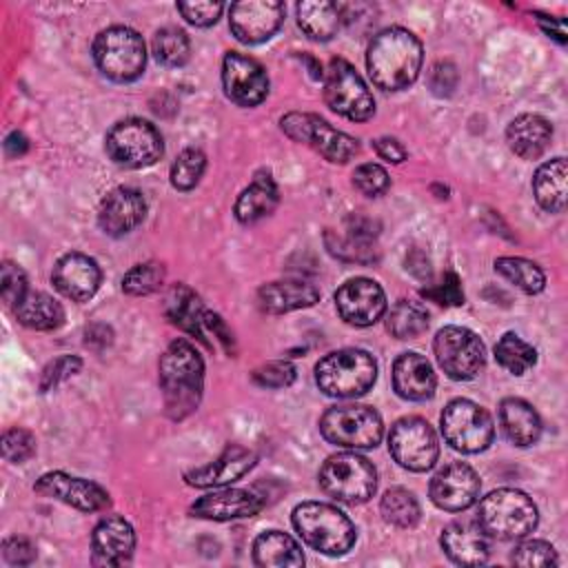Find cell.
I'll return each instance as SVG.
<instances>
[{
    "label": "cell",
    "mask_w": 568,
    "mask_h": 568,
    "mask_svg": "<svg viewBox=\"0 0 568 568\" xmlns=\"http://www.w3.org/2000/svg\"><path fill=\"white\" fill-rule=\"evenodd\" d=\"M442 548L459 566H479L488 559L490 541L477 519L462 517L442 530Z\"/></svg>",
    "instance_id": "obj_21"
},
{
    "label": "cell",
    "mask_w": 568,
    "mask_h": 568,
    "mask_svg": "<svg viewBox=\"0 0 568 568\" xmlns=\"http://www.w3.org/2000/svg\"><path fill=\"white\" fill-rule=\"evenodd\" d=\"M495 357L501 368L513 375H524L537 362V351L515 333H504L495 344Z\"/></svg>",
    "instance_id": "obj_39"
},
{
    "label": "cell",
    "mask_w": 568,
    "mask_h": 568,
    "mask_svg": "<svg viewBox=\"0 0 568 568\" xmlns=\"http://www.w3.org/2000/svg\"><path fill=\"white\" fill-rule=\"evenodd\" d=\"M106 153L120 166L144 169L160 160L164 144L160 131L151 122L129 118L113 124L106 133Z\"/></svg>",
    "instance_id": "obj_9"
},
{
    "label": "cell",
    "mask_w": 568,
    "mask_h": 568,
    "mask_svg": "<svg viewBox=\"0 0 568 568\" xmlns=\"http://www.w3.org/2000/svg\"><path fill=\"white\" fill-rule=\"evenodd\" d=\"M373 149L377 151V155L386 162H393V164H399L406 160V149L399 140L395 138H377L373 140Z\"/></svg>",
    "instance_id": "obj_54"
},
{
    "label": "cell",
    "mask_w": 568,
    "mask_h": 568,
    "mask_svg": "<svg viewBox=\"0 0 568 568\" xmlns=\"http://www.w3.org/2000/svg\"><path fill=\"white\" fill-rule=\"evenodd\" d=\"M160 388L164 395V410L171 419H184L200 406L204 364L191 342L175 339L169 344L160 357Z\"/></svg>",
    "instance_id": "obj_2"
},
{
    "label": "cell",
    "mask_w": 568,
    "mask_h": 568,
    "mask_svg": "<svg viewBox=\"0 0 568 568\" xmlns=\"http://www.w3.org/2000/svg\"><path fill=\"white\" fill-rule=\"evenodd\" d=\"M495 271L508 280L510 284H515L517 288H521L524 293H539L546 284V275L544 271L524 257H497L495 260Z\"/></svg>",
    "instance_id": "obj_38"
},
{
    "label": "cell",
    "mask_w": 568,
    "mask_h": 568,
    "mask_svg": "<svg viewBox=\"0 0 568 568\" xmlns=\"http://www.w3.org/2000/svg\"><path fill=\"white\" fill-rule=\"evenodd\" d=\"M426 297H430L433 302L437 304H444V306H459L464 304V291H462V282L455 273H448L442 284L433 286V288H426L424 291Z\"/></svg>",
    "instance_id": "obj_51"
},
{
    "label": "cell",
    "mask_w": 568,
    "mask_h": 568,
    "mask_svg": "<svg viewBox=\"0 0 568 568\" xmlns=\"http://www.w3.org/2000/svg\"><path fill=\"white\" fill-rule=\"evenodd\" d=\"M322 490L342 504H362L377 488L375 466L357 453L331 455L320 468Z\"/></svg>",
    "instance_id": "obj_7"
},
{
    "label": "cell",
    "mask_w": 568,
    "mask_h": 568,
    "mask_svg": "<svg viewBox=\"0 0 568 568\" xmlns=\"http://www.w3.org/2000/svg\"><path fill=\"white\" fill-rule=\"evenodd\" d=\"M537 22L541 24V29L555 38L559 44H566V27H564V18H546V16H537Z\"/></svg>",
    "instance_id": "obj_56"
},
{
    "label": "cell",
    "mask_w": 568,
    "mask_h": 568,
    "mask_svg": "<svg viewBox=\"0 0 568 568\" xmlns=\"http://www.w3.org/2000/svg\"><path fill=\"white\" fill-rule=\"evenodd\" d=\"M2 557L11 566H29L36 559V546L24 537H9L2 541Z\"/></svg>",
    "instance_id": "obj_52"
},
{
    "label": "cell",
    "mask_w": 568,
    "mask_h": 568,
    "mask_svg": "<svg viewBox=\"0 0 568 568\" xmlns=\"http://www.w3.org/2000/svg\"><path fill=\"white\" fill-rule=\"evenodd\" d=\"M335 308L346 324L371 326L386 313V295L375 280L353 277L337 288Z\"/></svg>",
    "instance_id": "obj_17"
},
{
    "label": "cell",
    "mask_w": 568,
    "mask_h": 568,
    "mask_svg": "<svg viewBox=\"0 0 568 568\" xmlns=\"http://www.w3.org/2000/svg\"><path fill=\"white\" fill-rule=\"evenodd\" d=\"M499 422H501V428H504L506 437L510 439V444H515L519 448L537 444V439L541 435V419H539L537 410L519 397L501 399Z\"/></svg>",
    "instance_id": "obj_29"
},
{
    "label": "cell",
    "mask_w": 568,
    "mask_h": 568,
    "mask_svg": "<svg viewBox=\"0 0 568 568\" xmlns=\"http://www.w3.org/2000/svg\"><path fill=\"white\" fill-rule=\"evenodd\" d=\"M377 379V364L362 348H342L322 357L315 366V384L328 397H359Z\"/></svg>",
    "instance_id": "obj_4"
},
{
    "label": "cell",
    "mask_w": 568,
    "mask_h": 568,
    "mask_svg": "<svg viewBox=\"0 0 568 568\" xmlns=\"http://www.w3.org/2000/svg\"><path fill=\"white\" fill-rule=\"evenodd\" d=\"M13 311L18 322L33 331H53L64 322V311L60 302L40 291H29Z\"/></svg>",
    "instance_id": "obj_35"
},
{
    "label": "cell",
    "mask_w": 568,
    "mask_h": 568,
    "mask_svg": "<svg viewBox=\"0 0 568 568\" xmlns=\"http://www.w3.org/2000/svg\"><path fill=\"white\" fill-rule=\"evenodd\" d=\"M457 84V69L453 62H437L430 71V89L435 95H450Z\"/></svg>",
    "instance_id": "obj_53"
},
{
    "label": "cell",
    "mask_w": 568,
    "mask_h": 568,
    "mask_svg": "<svg viewBox=\"0 0 568 568\" xmlns=\"http://www.w3.org/2000/svg\"><path fill=\"white\" fill-rule=\"evenodd\" d=\"M93 60L106 78L131 82L142 75L146 64L144 40L129 27H109L93 40Z\"/></svg>",
    "instance_id": "obj_6"
},
{
    "label": "cell",
    "mask_w": 568,
    "mask_h": 568,
    "mask_svg": "<svg viewBox=\"0 0 568 568\" xmlns=\"http://www.w3.org/2000/svg\"><path fill=\"white\" fill-rule=\"evenodd\" d=\"M33 490L44 497L64 501L82 513H95L111 504L109 493L102 486H98L95 481H89L84 477H73V475H67L60 470L42 475L36 481Z\"/></svg>",
    "instance_id": "obj_19"
},
{
    "label": "cell",
    "mask_w": 568,
    "mask_h": 568,
    "mask_svg": "<svg viewBox=\"0 0 568 568\" xmlns=\"http://www.w3.org/2000/svg\"><path fill=\"white\" fill-rule=\"evenodd\" d=\"M320 433L326 442L342 448H375L384 424L375 408L362 404L331 406L320 419Z\"/></svg>",
    "instance_id": "obj_8"
},
{
    "label": "cell",
    "mask_w": 568,
    "mask_h": 568,
    "mask_svg": "<svg viewBox=\"0 0 568 568\" xmlns=\"http://www.w3.org/2000/svg\"><path fill=\"white\" fill-rule=\"evenodd\" d=\"M424 60L422 42L404 27L379 31L366 51L368 75L384 91H402L419 75Z\"/></svg>",
    "instance_id": "obj_1"
},
{
    "label": "cell",
    "mask_w": 568,
    "mask_h": 568,
    "mask_svg": "<svg viewBox=\"0 0 568 568\" xmlns=\"http://www.w3.org/2000/svg\"><path fill=\"white\" fill-rule=\"evenodd\" d=\"M280 126L291 140L313 146L328 162L344 164L359 151L355 138L333 129L324 118L315 113H286L280 120Z\"/></svg>",
    "instance_id": "obj_12"
},
{
    "label": "cell",
    "mask_w": 568,
    "mask_h": 568,
    "mask_svg": "<svg viewBox=\"0 0 568 568\" xmlns=\"http://www.w3.org/2000/svg\"><path fill=\"white\" fill-rule=\"evenodd\" d=\"M146 215V202L138 189L118 186L113 189L100 204L98 224L100 229L111 235L120 237L131 233Z\"/></svg>",
    "instance_id": "obj_22"
},
{
    "label": "cell",
    "mask_w": 568,
    "mask_h": 568,
    "mask_svg": "<svg viewBox=\"0 0 568 568\" xmlns=\"http://www.w3.org/2000/svg\"><path fill=\"white\" fill-rule=\"evenodd\" d=\"M253 464H255L253 450L231 444L224 448V453L215 462L193 468L184 477H186V484H191L195 488H215V486L237 481L244 473H248L253 468Z\"/></svg>",
    "instance_id": "obj_25"
},
{
    "label": "cell",
    "mask_w": 568,
    "mask_h": 568,
    "mask_svg": "<svg viewBox=\"0 0 568 568\" xmlns=\"http://www.w3.org/2000/svg\"><path fill=\"white\" fill-rule=\"evenodd\" d=\"M224 4L213 0H197V2H178V11L184 16L186 22L195 27H211L217 22Z\"/></svg>",
    "instance_id": "obj_50"
},
{
    "label": "cell",
    "mask_w": 568,
    "mask_h": 568,
    "mask_svg": "<svg viewBox=\"0 0 568 568\" xmlns=\"http://www.w3.org/2000/svg\"><path fill=\"white\" fill-rule=\"evenodd\" d=\"M326 246L328 251L344 260V262H359V264H371L379 257L377 244L371 237H362L355 233L344 231V235H335V233H326Z\"/></svg>",
    "instance_id": "obj_40"
},
{
    "label": "cell",
    "mask_w": 568,
    "mask_h": 568,
    "mask_svg": "<svg viewBox=\"0 0 568 568\" xmlns=\"http://www.w3.org/2000/svg\"><path fill=\"white\" fill-rule=\"evenodd\" d=\"M277 186L268 173H257L235 202V217L242 224H253L277 206Z\"/></svg>",
    "instance_id": "obj_32"
},
{
    "label": "cell",
    "mask_w": 568,
    "mask_h": 568,
    "mask_svg": "<svg viewBox=\"0 0 568 568\" xmlns=\"http://www.w3.org/2000/svg\"><path fill=\"white\" fill-rule=\"evenodd\" d=\"M253 382L264 388H286L295 382V366L286 359L268 362L253 371Z\"/></svg>",
    "instance_id": "obj_47"
},
{
    "label": "cell",
    "mask_w": 568,
    "mask_h": 568,
    "mask_svg": "<svg viewBox=\"0 0 568 568\" xmlns=\"http://www.w3.org/2000/svg\"><path fill=\"white\" fill-rule=\"evenodd\" d=\"M51 280L64 297L73 302H87L95 295L102 273L93 257L84 253H64L55 262Z\"/></svg>",
    "instance_id": "obj_20"
},
{
    "label": "cell",
    "mask_w": 568,
    "mask_h": 568,
    "mask_svg": "<svg viewBox=\"0 0 568 568\" xmlns=\"http://www.w3.org/2000/svg\"><path fill=\"white\" fill-rule=\"evenodd\" d=\"M253 561L262 568H297L304 566V555L291 535L266 530L253 541Z\"/></svg>",
    "instance_id": "obj_31"
},
{
    "label": "cell",
    "mask_w": 568,
    "mask_h": 568,
    "mask_svg": "<svg viewBox=\"0 0 568 568\" xmlns=\"http://www.w3.org/2000/svg\"><path fill=\"white\" fill-rule=\"evenodd\" d=\"M87 346H91V348H104V346H109L111 344V337H113V333H111V328L106 326V324H93V326H89L87 328Z\"/></svg>",
    "instance_id": "obj_55"
},
{
    "label": "cell",
    "mask_w": 568,
    "mask_h": 568,
    "mask_svg": "<svg viewBox=\"0 0 568 568\" xmlns=\"http://www.w3.org/2000/svg\"><path fill=\"white\" fill-rule=\"evenodd\" d=\"M324 100L335 113L353 122H364L375 113L368 87L344 58H333L324 71Z\"/></svg>",
    "instance_id": "obj_10"
},
{
    "label": "cell",
    "mask_w": 568,
    "mask_h": 568,
    "mask_svg": "<svg viewBox=\"0 0 568 568\" xmlns=\"http://www.w3.org/2000/svg\"><path fill=\"white\" fill-rule=\"evenodd\" d=\"M390 184V178L388 173L379 166V164H373V162H366V164H359L353 173V186L368 195V197H375V195H382Z\"/></svg>",
    "instance_id": "obj_46"
},
{
    "label": "cell",
    "mask_w": 568,
    "mask_h": 568,
    "mask_svg": "<svg viewBox=\"0 0 568 568\" xmlns=\"http://www.w3.org/2000/svg\"><path fill=\"white\" fill-rule=\"evenodd\" d=\"M204 169H206V155L200 149H195V146L184 149L175 158V162L171 166V184H173V189L191 191L200 182Z\"/></svg>",
    "instance_id": "obj_42"
},
{
    "label": "cell",
    "mask_w": 568,
    "mask_h": 568,
    "mask_svg": "<svg viewBox=\"0 0 568 568\" xmlns=\"http://www.w3.org/2000/svg\"><path fill=\"white\" fill-rule=\"evenodd\" d=\"M151 47L155 60L164 67H182L191 53L189 36L178 27H164L155 31Z\"/></svg>",
    "instance_id": "obj_41"
},
{
    "label": "cell",
    "mask_w": 568,
    "mask_h": 568,
    "mask_svg": "<svg viewBox=\"0 0 568 568\" xmlns=\"http://www.w3.org/2000/svg\"><path fill=\"white\" fill-rule=\"evenodd\" d=\"M344 22V4L337 2H300L297 24L300 29L317 42L331 40Z\"/></svg>",
    "instance_id": "obj_33"
},
{
    "label": "cell",
    "mask_w": 568,
    "mask_h": 568,
    "mask_svg": "<svg viewBox=\"0 0 568 568\" xmlns=\"http://www.w3.org/2000/svg\"><path fill=\"white\" fill-rule=\"evenodd\" d=\"M29 293L27 288V275L24 271L13 264V262H4L2 264V273H0V295L9 306H18V302Z\"/></svg>",
    "instance_id": "obj_48"
},
{
    "label": "cell",
    "mask_w": 568,
    "mask_h": 568,
    "mask_svg": "<svg viewBox=\"0 0 568 568\" xmlns=\"http://www.w3.org/2000/svg\"><path fill=\"white\" fill-rule=\"evenodd\" d=\"M479 477L477 473L462 462H453L435 473L430 479V499L437 508L448 513H459L473 506L479 497Z\"/></svg>",
    "instance_id": "obj_18"
},
{
    "label": "cell",
    "mask_w": 568,
    "mask_h": 568,
    "mask_svg": "<svg viewBox=\"0 0 568 568\" xmlns=\"http://www.w3.org/2000/svg\"><path fill=\"white\" fill-rule=\"evenodd\" d=\"M442 435L459 453H481L493 444L490 415L470 399H453L442 413Z\"/></svg>",
    "instance_id": "obj_11"
},
{
    "label": "cell",
    "mask_w": 568,
    "mask_h": 568,
    "mask_svg": "<svg viewBox=\"0 0 568 568\" xmlns=\"http://www.w3.org/2000/svg\"><path fill=\"white\" fill-rule=\"evenodd\" d=\"M135 548L133 526L118 517L109 515L98 521L91 535V550L95 566H124Z\"/></svg>",
    "instance_id": "obj_23"
},
{
    "label": "cell",
    "mask_w": 568,
    "mask_h": 568,
    "mask_svg": "<svg viewBox=\"0 0 568 568\" xmlns=\"http://www.w3.org/2000/svg\"><path fill=\"white\" fill-rule=\"evenodd\" d=\"M162 284H164V266L160 262L135 264L122 277V291L129 295H151Z\"/></svg>",
    "instance_id": "obj_43"
},
{
    "label": "cell",
    "mask_w": 568,
    "mask_h": 568,
    "mask_svg": "<svg viewBox=\"0 0 568 568\" xmlns=\"http://www.w3.org/2000/svg\"><path fill=\"white\" fill-rule=\"evenodd\" d=\"M4 151L9 158H20L29 151V140L20 131H11L4 140Z\"/></svg>",
    "instance_id": "obj_57"
},
{
    "label": "cell",
    "mask_w": 568,
    "mask_h": 568,
    "mask_svg": "<svg viewBox=\"0 0 568 568\" xmlns=\"http://www.w3.org/2000/svg\"><path fill=\"white\" fill-rule=\"evenodd\" d=\"M82 368V359L75 355H60L58 359H53L51 364H47V368L42 371L40 377V390L47 393L51 388H55L58 384L67 382L69 377H73L78 371Z\"/></svg>",
    "instance_id": "obj_49"
},
{
    "label": "cell",
    "mask_w": 568,
    "mask_h": 568,
    "mask_svg": "<svg viewBox=\"0 0 568 568\" xmlns=\"http://www.w3.org/2000/svg\"><path fill=\"white\" fill-rule=\"evenodd\" d=\"M164 313L182 331L191 333L193 337H197L200 342L206 344V335H204L206 308L189 286H184V284L171 286V291L166 293V300H164Z\"/></svg>",
    "instance_id": "obj_30"
},
{
    "label": "cell",
    "mask_w": 568,
    "mask_h": 568,
    "mask_svg": "<svg viewBox=\"0 0 568 568\" xmlns=\"http://www.w3.org/2000/svg\"><path fill=\"white\" fill-rule=\"evenodd\" d=\"M475 519L488 537L521 539L537 526V506L521 490L499 488L479 501Z\"/></svg>",
    "instance_id": "obj_5"
},
{
    "label": "cell",
    "mask_w": 568,
    "mask_h": 568,
    "mask_svg": "<svg viewBox=\"0 0 568 568\" xmlns=\"http://www.w3.org/2000/svg\"><path fill=\"white\" fill-rule=\"evenodd\" d=\"M382 517L397 528H413L422 517V508L415 495L406 488H390L384 493L379 504Z\"/></svg>",
    "instance_id": "obj_37"
},
{
    "label": "cell",
    "mask_w": 568,
    "mask_h": 568,
    "mask_svg": "<svg viewBox=\"0 0 568 568\" xmlns=\"http://www.w3.org/2000/svg\"><path fill=\"white\" fill-rule=\"evenodd\" d=\"M552 140V126L537 113L517 115L506 129V142L521 160H537Z\"/></svg>",
    "instance_id": "obj_27"
},
{
    "label": "cell",
    "mask_w": 568,
    "mask_h": 568,
    "mask_svg": "<svg viewBox=\"0 0 568 568\" xmlns=\"http://www.w3.org/2000/svg\"><path fill=\"white\" fill-rule=\"evenodd\" d=\"M293 526L306 546L331 557L348 552L355 544V526L331 504L304 501L295 506Z\"/></svg>",
    "instance_id": "obj_3"
},
{
    "label": "cell",
    "mask_w": 568,
    "mask_h": 568,
    "mask_svg": "<svg viewBox=\"0 0 568 568\" xmlns=\"http://www.w3.org/2000/svg\"><path fill=\"white\" fill-rule=\"evenodd\" d=\"M36 453V437L24 428H9L2 435V455L7 462L22 464Z\"/></svg>",
    "instance_id": "obj_45"
},
{
    "label": "cell",
    "mask_w": 568,
    "mask_h": 568,
    "mask_svg": "<svg viewBox=\"0 0 568 568\" xmlns=\"http://www.w3.org/2000/svg\"><path fill=\"white\" fill-rule=\"evenodd\" d=\"M386 328L397 339L419 337L428 328V311L413 300H397L386 313Z\"/></svg>",
    "instance_id": "obj_36"
},
{
    "label": "cell",
    "mask_w": 568,
    "mask_h": 568,
    "mask_svg": "<svg viewBox=\"0 0 568 568\" xmlns=\"http://www.w3.org/2000/svg\"><path fill=\"white\" fill-rule=\"evenodd\" d=\"M433 351L442 371L457 382L473 379L484 368V344L464 326H444L433 339Z\"/></svg>",
    "instance_id": "obj_13"
},
{
    "label": "cell",
    "mask_w": 568,
    "mask_h": 568,
    "mask_svg": "<svg viewBox=\"0 0 568 568\" xmlns=\"http://www.w3.org/2000/svg\"><path fill=\"white\" fill-rule=\"evenodd\" d=\"M566 160L555 158L550 162H544L535 178H532V191L535 200L544 211L561 213L566 209Z\"/></svg>",
    "instance_id": "obj_34"
},
{
    "label": "cell",
    "mask_w": 568,
    "mask_h": 568,
    "mask_svg": "<svg viewBox=\"0 0 568 568\" xmlns=\"http://www.w3.org/2000/svg\"><path fill=\"white\" fill-rule=\"evenodd\" d=\"M222 87L226 98L235 104L255 106L268 93V75L257 60L229 51L222 60Z\"/></svg>",
    "instance_id": "obj_16"
},
{
    "label": "cell",
    "mask_w": 568,
    "mask_h": 568,
    "mask_svg": "<svg viewBox=\"0 0 568 568\" xmlns=\"http://www.w3.org/2000/svg\"><path fill=\"white\" fill-rule=\"evenodd\" d=\"M317 300H320V291L304 280L268 282L257 291L260 308L273 315L313 306Z\"/></svg>",
    "instance_id": "obj_28"
},
{
    "label": "cell",
    "mask_w": 568,
    "mask_h": 568,
    "mask_svg": "<svg viewBox=\"0 0 568 568\" xmlns=\"http://www.w3.org/2000/svg\"><path fill=\"white\" fill-rule=\"evenodd\" d=\"M388 450L393 459L413 473H424L435 466L439 444L430 424L422 417H402L388 433Z\"/></svg>",
    "instance_id": "obj_14"
},
{
    "label": "cell",
    "mask_w": 568,
    "mask_h": 568,
    "mask_svg": "<svg viewBox=\"0 0 568 568\" xmlns=\"http://www.w3.org/2000/svg\"><path fill=\"white\" fill-rule=\"evenodd\" d=\"M264 501L248 490L242 488H222L213 490L209 495H202L191 506L193 517L213 519V521H229V519H242L253 517L262 510Z\"/></svg>",
    "instance_id": "obj_24"
},
{
    "label": "cell",
    "mask_w": 568,
    "mask_h": 568,
    "mask_svg": "<svg viewBox=\"0 0 568 568\" xmlns=\"http://www.w3.org/2000/svg\"><path fill=\"white\" fill-rule=\"evenodd\" d=\"M435 373L419 353H402L393 364V388L402 399L426 402L435 395Z\"/></svg>",
    "instance_id": "obj_26"
},
{
    "label": "cell",
    "mask_w": 568,
    "mask_h": 568,
    "mask_svg": "<svg viewBox=\"0 0 568 568\" xmlns=\"http://www.w3.org/2000/svg\"><path fill=\"white\" fill-rule=\"evenodd\" d=\"M284 20V4L277 0H242L229 7V27L244 44H260L275 36Z\"/></svg>",
    "instance_id": "obj_15"
},
{
    "label": "cell",
    "mask_w": 568,
    "mask_h": 568,
    "mask_svg": "<svg viewBox=\"0 0 568 568\" xmlns=\"http://www.w3.org/2000/svg\"><path fill=\"white\" fill-rule=\"evenodd\" d=\"M510 561L517 564V566H532V568L539 566V568H546V566H555L559 559H557L555 548L548 541L526 539V541H521L513 550Z\"/></svg>",
    "instance_id": "obj_44"
}]
</instances>
